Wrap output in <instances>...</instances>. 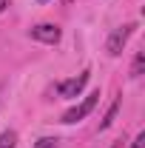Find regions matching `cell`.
I'll list each match as a JSON object with an SVG mask.
<instances>
[{"mask_svg": "<svg viewBox=\"0 0 145 148\" xmlns=\"http://www.w3.org/2000/svg\"><path fill=\"white\" fill-rule=\"evenodd\" d=\"M34 148H57V140H51V137H43V140H37Z\"/></svg>", "mask_w": 145, "mask_h": 148, "instance_id": "8", "label": "cell"}, {"mask_svg": "<svg viewBox=\"0 0 145 148\" xmlns=\"http://www.w3.org/2000/svg\"><path fill=\"white\" fill-rule=\"evenodd\" d=\"M142 66H145V54L140 51V54L134 57V69H131V77H140V74H142Z\"/></svg>", "mask_w": 145, "mask_h": 148, "instance_id": "7", "label": "cell"}, {"mask_svg": "<svg viewBox=\"0 0 145 148\" xmlns=\"http://www.w3.org/2000/svg\"><path fill=\"white\" fill-rule=\"evenodd\" d=\"M17 145V134L14 131H3L0 134V148H14Z\"/></svg>", "mask_w": 145, "mask_h": 148, "instance_id": "6", "label": "cell"}, {"mask_svg": "<svg viewBox=\"0 0 145 148\" xmlns=\"http://www.w3.org/2000/svg\"><path fill=\"white\" fill-rule=\"evenodd\" d=\"M97 103H100V91H91L88 97L83 100V103H77L74 108H68L66 114H63V123H66V125H71V123H80V120H85L91 111H94V106H97Z\"/></svg>", "mask_w": 145, "mask_h": 148, "instance_id": "1", "label": "cell"}, {"mask_svg": "<svg viewBox=\"0 0 145 148\" xmlns=\"http://www.w3.org/2000/svg\"><path fill=\"white\" fill-rule=\"evenodd\" d=\"M120 106H122V100H114V106L105 111V117H103V123H100V131H105V128H111V125H114V120H117V111H120Z\"/></svg>", "mask_w": 145, "mask_h": 148, "instance_id": "5", "label": "cell"}, {"mask_svg": "<svg viewBox=\"0 0 145 148\" xmlns=\"http://www.w3.org/2000/svg\"><path fill=\"white\" fill-rule=\"evenodd\" d=\"M6 6H9V0H0V14L6 12Z\"/></svg>", "mask_w": 145, "mask_h": 148, "instance_id": "10", "label": "cell"}, {"mask_svg": "<svg viewBox=\"0 0 145 148\" xmlns=\"http://www.w3.org/2000/svg\"><path fill=\"white\" fill-rule=\"evenodd\" d=\"M131 32H134V23H128V26H120V29H114L108 37V54L111 57H117V54H122V49H125V43H128V37H131Z\"/></svg>", "mask_w": 145, "mask_h": 148, "instance_id": "3", "label": "cell"}, {"mask_svg": "<svg viewBox=\"0 0 145 148\" xmlns=\"http://www.w3.org/2000/svg\"><path fill=\"white\" fill-rule=\"evenodd\" d=\"M88 80H91V71H83V74H77V77H71V80H63V83L57 86V94H60L63 100H74L77 94L85 88Z\"/></svg>", "mask_w": 145, "mask_h": 148, "instance_id": "2", "label": "cell"}, {"mask_svg": "<svg viewBox=\"0 0 145 148\" xmlns=\"http://www.w3.org/2000/svg\"><path fill=\"white\" fill-rule=\"evenodd\" d=\"M131 148H145V131L137 134V140H134V145H131Z\"/></svg>", "mask_w": 145, "mask_h": 148, "instance_id": "9", "label": "cell"}, {"mask_svg": "<svg viewBox=\"0 0 145 148\" xmlns=\"http://www.w3.org/2000/svg\"><path fill=\"white\" fill-rule=\"evenodd\" d=\"M29 34L34 37V40H40V43H49V46H54V43H60L63 32H60V26H54V23H37Z\"/></svg>", "mask_w": 145, "mask_h": 148, "instance_id": "4", "label": "cell"}, {"mask_svg": "<svg viewBox=\"0 0 145 148\" xmlns=\"http://www.w3.org/2000/svg\"><path fill=\"white\" fill-rule=\"evenodd\" d=\"M40 3H49V0H40Z\"/></svg>", "mask_w": 145, "mask_h": 148, "instance_id": "11", "label": "cell"}]
</instances>
